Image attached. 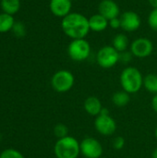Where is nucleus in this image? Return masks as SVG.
Masks as SVG:
<instances>
[{
  "label": "nucleus",
  "instance_id": "nucleus-30",
  "mask_svg": "<svg viewBox=\"0 0 157 158\" xmlns=\"http://www.w3.org/2000/svg\"><path fill=\"white\" fill-rule=\"evenodd\" d=\"M152 158H157V147L154 150V152L152 154Z\"/></svg>",
  "mask_w": 157,
  "mask_h": 158
},
{
  "label": "nucleus",
  "instance_id": "nucleus-9",
  "mask_svg": "<svg viewBox=\"0 0 157 158\" xmlns=\"http://www.w3.org/2000/svg\"><path fill=\"white\" fill-rule=\"evenodd\" d=\"M94 129L103 136H111L117 131V122L110 115H99L95 118Z\"/></svg>",
  "mask_w": 157,
  "mask_h": 158
},
{
  "label": "nucleus",
  "instance_id": "nucleus-14",
  "mask_svg": "<svg viewBox=\"0 0 157 158\" xmlns=\"http://www.w3.org/2000/svg\"><path fill=\"white\" fill-rule=\"evenodd\" d=\"M83 107L85 112L92 116V117H97L100 115L101 110L103 108L102 103L99 100L98 97L96 96H89L85 99L84 104H83Z\"/></svg>",
  "mask_w": 157,
  "mask_h": 158
},
{
  "label": "nucleus",
  "instance_id": "nucleus-4",
  "mask_svg": "<svg viewBox=\"0 0 157 158\" xmlns=\"http://www.w3.org/2000/svg\"><path fill=\"white\" fill-rule=\"evenodd\" d=\"M67 52L71 60L76 62H82L89 58L92 47L90 43L84 39H75L71 40L68 44Z\"/></svg>",
  "mask_w": 157,
  "mask_h": 158
},
{
  "label": "nucleus",
  "instance_id": "nucleus-6",
  "mask_svg": "<svg viewBox=\"0 0 157 158\" xmlns=\"http://www.w3.org/2000/svg\"><path fill=\"white\" fill-rule=\"evenodd\" d=\"M96 62L103 69H111L119 62V53L112 45H105L98 50Z\"/></svg>",
  "mask_w": 157,
  "mask_h": 158
},
{
  "label": "nucleus",
  "instance_id": "nucleus-1",
  "mask_svg": "<svg viewBox=\"0 0 157 158\" xmlns=\"http://www.w3.org/2000/svg\"><path fill=\"white\" fill-rule=\"evenodd\" d=\"M63 32L71 40L84 39L90 32L89 19L80 12H70L61 20Z\"/></svg>",
  "mask_w": 157,
  "mask_h": 158
},
{
  "label": "nucleus",
  "instance_id": "nucleus-22",
  "mask_svg": "<svg viewBox=\"0 0 157 158\" xmlns=\"http://www.w3.org/2000/svg\"><path fill=\"white\" fill-rule=\"evenodd\" d=\"M12 31L14 32V34L17 36V37H23L25 34H26V29H25V26L22 22L20 21H18V22H15L13 28H12Z\"/></svg>",
  "mask_w": 157,
  "mask_h": 158
},
{
  "label": "nucleus",
  "instance_id": "nucleus-32",
  "mask_svg": "<svg viewBox=\"0 0 157 158\" xmlns=\"http://www.w3.org/2000/svg\"><path fill=\"white\" fill-rule=\"evenodd\" d=\"M72 1H79V0H72Z\"/></svg>",
  "mask_w": 157,
  "mask_h": 158
},
{
  "label": "nucleus",
  "instance_id": "nucleus-21",
  "mask_svg": "<svg viewBox=\"0 0 157 158\" xmlns=\"http://www.w3.org/2000/svg\"><path fill=\"white\" fill-rule=\"evenodd\" d=\"M147 22L149 27L153 31H157V8H153V10L150 12L147 19Z\"/></svg>",
  "mask_w": 157,
  "mask_h": 158
},
{
  "label": "nucleus",
  "instance_id": "nucleus-23",
  "mask_svg": "<svg viewBox=\"0 0 157 158\" xmlns=\"http://www.w3.org/2000/svg\"><path fill=\"white\" fill-rule=\"evenodd\" d=\"M0 158H24V156L17 150L6 149L1 153Z\"/></svg>",
  "mask_w": 157,
  "mask_h": 158
},
{
  "label": "nucleus",
  "instance_id": "nucleus-19",
  "mask_svg": "<svg viewBox=\"0 0 157 158\" xmlns=\"http://www.w3.org/2000/svg\"><path fill=\"white\" fill-rule=\"evenodd\" d=\"M143 86L144 88L152 93V94H157V75L155 74H148L143 79Z\"/></svg>",
  "mask_w": 157,
  "mask_h": 158
},
{
  "label": "nucleus",
  "instance_id": "nucleus-15",
  "mask_svg": "<svg viewBox=\"0 0 157 158\" xmlns=\"http://www.w3.org/2000/svg\"><path fill=\"white\" fill-rule=\"evenodd\" d=\"M130 45V44L129 38L125 33H118L112 41V46L118 53L127 51V49Z\"/></svg>",
  "mask_w": 157,
  "mask_h": 158
},
{
  "label": "nucleus",
  "instance_id": "nucleus-28",
  "mask_svg": "<svg viewBox=\"0 0 157 158\" xmlns=\"http://www.w3.org/2000/svg\"><path fill=\"white\" fill-rule=\"evenodd\" d=\"M148 2L153 8H157V0H148Z\"/></svg>",
  "mask_w": 157,
  "mask_h": 158
},
{
  "label": "nucleus",
  "instance_id": "nucleus-3",
  "mask_svg": "<svg viewBox=\"0 0 157 158\" xmlns=\"http://www.w3.org/2000/svg\"><path fill=\"white\" fill-rule=\"evenodd\" d=\"M56 158H78L81 155L80 142L72 136L58 139L54 147Z\"/></svg>",
  "mask_w": 157,
  "mask_h": 158
},
{
  "label": "nucleus",
  "instance_id": "nucleus-31",
  "mask_svg": "<svg viewBox=\"0 0 157 158\" xmlns=\"http://www.w3.org/2000/svg\"><path fill=\"white\" fill-rule=\"evenodd\" d=\"M155 138L157 139V127L155 128Z\"/></svg>",
  "mask_w": 157,
  "mask_h": 158
},
{
  "label": "nucleus",
  "instance_id": "nucleus-26",
  "mask_svg": "<svg viewBox=\"0 0 157 158\" xmlns=\"http://www.w3.org/2000/svg\"><path fill=\"white\" fill-rule=\"evenodd\" d=\"M109 27L114 29V30H118L119 28H121V24H120V19L119 17L118 18H115L109 20Z\"/></svg>",
  "mask_w": 157,
  "mask_h": 158
},
{
  "label": "nucleus",
  "instance_id": "nucleus-12",
  "mask_svg": "<svg viewBox=\"0 0 157 158\" xmlns=\"http://www.w3.org/2000/svg\"><path fill=\"white\" fill-rule=\"evenodd\" d=\"M49 8L54 16L63 19L71 12L72 0H50Z\"/></svg>",
  "mask_w": 157,
  "mask_h": 158
},
{
  "label": "nucleus",
  "instance_id": "nucleus-20",
  "mask_svg": "<svg viewBox=\"0 0 157 158\" xmlns=\"http://www.w3.org/2000/svg\"><path fill=\"white\" fill-rule=\"evenodd\" d=\"M54 134L57 139H61L64 137L68 136V128L62 123H59L55 126L54 128Z\"/></svg>",
  "mask_w": 157,
  "mask_h": 158
},
{
  "label": "nucleus",
  "instance_id": "nucleus-8",
  "mask_svg": "<svg viewBox=\"0 0 157 158\" xmlns=\"http://www.w3.org/2000/svg\"><path fill=\"white\" fill-rule=\"evenodd\" d=\"M130 51L135 57L146 58L152 55L154 51V44L148 38L140 37L131 42Z\"/></svg>",
  "mask_w": 157,
  "mask_h": 158
},
{
  "label": "nucleus",
  "instance_id": "nucleus-16",
  "mask_svg": "<svg viewBox=\"0 0 157 158\" xmlns=\"http://www.w3.org/2000/svg\"><path fill=\"white\" fill-rule=\"evenodd\" d=\"M130 94L125 91H118L112 95V102L118 107L126 106L130 101Z\"/></svg>",
  "mask_w": 157,
  "mask_h": 158
},
{
  "label": "nucleus",
  "instance_id": "nucleus-7",
  "mask_svg": "<svg viewBox=\"0 0 157 158\" xmlns=\"http://www.w3.org/2000/svg\"><path fill=\"white\" fill-rule=\"evenodd\" d=\"M81 154L85 158H100L104 149L101 143L93 137H86L81 143Z\"/></svg>",
  "mask_w": 157,
  "mask_h": 158
},
{
  "label": "nucleus",
  "instance_id": "nucleus-5",
  "mask_svg": "<svg viewBox=\"0 0 157 158\" xmlns=\"http://www.w3.org/2000/svg\"><path fill=\"white\" fill-rule=\"evenodd\" d=\"M51 84L56 92L64 94L72 89L75 84V77L69 70L60 69L53 75Z\"/></svg>",
  "mask_w": 157,
  "mask_h": 158
},
{
  "label": "nucleus",
  "instance_id": "nucleus-11",
  "mask_svg": "<svg viewBox=\"0 0 157 158\" xmlns=\"http://www.w3.org/2000/svg\"><path fill=\"white\" fill-rule=\"evenodd\" d=\"M98 13L110 20L119 17L120 8L114 0H102L98 5Z\"/></svg>",
  "mask_w": 157,
  "mask_h": 158
},
{
  "label": "nucleus",
  "instance_id": "nucleus-25",
  "mask_svg": "<svg viewBox=\"0 0 157 158\" xmlns=\"http://www.w3.org/2000/svg\"><path fill=\"white\" fill-rule=\"evenodd\" d=\"M133 57V55L131 54L130 51H124L122 53H119V61L122 62L123 64H128L131 61Z\"/></svg>",
  "mask_w": 157,
  "mask_h": 158
},
{
  "label": "nucleus",
  "instance_id": "nucleus-2",
  "mask_svg": "<svg viewBox=\"0 0 157 158\" xmlns=\"http://www.w3.org/2000/svg\"><path fill=\"white\" fill-rule=\"evenodd\" d=\"M143 79L144 77L137 68L127 67L121 71L119 81L122 90L130 94H132L140 92L143 86Z\"/></svg>",
  "mask_w": 157,
  "mask_h": 158
},
{
  "label": "nucleus",
  "instance_id": "nucleus-33",
  "mask_svg": "<svg viewBox=\"0 0 157 158\" xmlns=\"http://www.w3.org/2000/svg\"><path fill=\"white\" fill-rule=\"evenodd\" d=\"M0 139H1V136H0Z\"/></svg>",
  "mask_w": 157,
  "mask_h": 158
},
{
  "label": "nucleus",
  "instance_id": "nucleus-29",
  "mask_svg": "<svg viewBox=\"0 0 157 158\" xmlns=\"http://www.w3.org/2000/svg\"><path fill=\"white\" fill-rule=\"evenodd\" d=\"M100 115H110V113H109V110H108L106 107H104V106H103Z\"/></svg>",
  "mask_w": 157,
  "mask_h": 158
},
{
  "label": "nucleus",
  "instance_id": "nucleus-10",
  "mask_svg": "<svg viewBox=\"0 0 157 158\" xmlns=\"http://www.w3.org/2000/svg\"><path fill=\"white\" fill-rule=\"evenodd\" d=\"M121 29L127 32H133L140 29L142 25V19L140 15L132 10L125 11L119 17Z\"/></svg>",
  "mask_w": 157,
  "mask_h": 158
},
{
  "label": "nucleus",
  "instance_id": "nucleus-13",
  "mask_svg": "<svg viewBox=\"0 0 157 158\" xmlns=\"http://www.w3.org/2000/svg\"><path fill=\"white\" fill-rule=\"evenodd\" d=\"M90 30L94 32H102L109 26V20L99 13L93 14L89 18Z\"/></svg>",
  "mask_w": 157,
  "mask_h": 158
},
{
  "label": "nucleus",
  "instance_id": "nucleus-17",
  "mask_svg": "<svg viewBox=\"0 0 157 158\" xmlns=\"http://www.w3.org/2000/svg\"><path fill=\"white\" fill-rule=\"evenodd\" d=\"M1 8L4 13L14 15L20 8V1L19 0H1Z\"/></svg>",
  "mask_w": 157,
  "mask_h": 158
},
{
  "label": "nucleus",
  "instance_id": "nucleus-24",
  "mask_svg": "<svg viewBox=\"0 0 157 158\" xmlns=\"http://www.w3.org/2000/svg\"><path fill=\"white\" fill-rule=\"evenodd\" d=\"M125 143H126L125 139L122 136H118V137L114 138V140L112 142L113 148L115 150H118V151L122 150L124 148V146H125Z\"/></svg>",
  "mask_w": 157,
  "mask_h": 158
},
{
  "label": "nucleus",
  "instance_id": "nucleus-18",
  "mask_svg": "<svg viewBox=\"0 0 157 158\" xmlns=\"http://www.w3.org/2000/svg\"><path fill=\"white\" fill-rule=\"evenodd\" d=\"M15 24V19L12 15L6 13L0 14V32H6L12 30Z\"/></svg>",
  "mask_w": 157,
  "mask_h": 158
},
{
  "label": "nucleus",
  "instance_id": "nucleus-27",
  "mask_svg": "<svg viewBox=\"0 0 157 158\" xmlns=\"http://www.w3.org/2000/svg\"><path fill=\"white\" fill-rule=\"evenodd\" d=\"M152 107H153L154 111L157 113V94H155V96L152 99Z\"/></svg>",
  "mask_w": 157,
  "mask_h": 158
}]
</instances>
